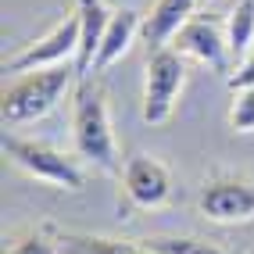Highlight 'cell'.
Listing matches in <instances>:
<instances>
[{
	"label": "cell",
	"instance_id": "obj_8",
	"mask_svg": "<svg viewBox=\"0 0 254 254\" xmlns=\"http://www.w3.org/2000/svg\"><path fill=\"white\" fill-rule=\"evenodd\" d=\"M172 47L183 58H193L200 64H211V68H226L229 43H226V32L211 18H190L179 29V36L172 40Z\"/></svg>",
	"mask_w": 254,
	"mask_h": 254
},
{
	"label": "cell",
	"instance_id": "obj_1",
	"mask_svg": "<svg viewBox=\"0 0 254 254\" xmlns=\"http://www.w3.org/2000/svg\"><path fill=\"white\" fill-rule=\"evenodd\" d=\"M72 143L75 154L93 165L104 176H122V150H118L111 111H108V90L100 79L82 75L72 90Z\"/></svg>",
	"mask_w": 254,
	"mask_h": 254
},
{
	"label": "cell",
	"instance_id": "obj_12",
	"mask_svg": "<svg viewBox=\"0 0 254 254\" xmlns=\"http://www.w3.org/2000/svg\"><path fill=\"white\" fill-rule=\"evenodd\" d=\"M58 251L61 254H154L143 240H115V236L75 233V229H58Z\"/></svg>",
	"mask_w": 254,
	"mask_h": 254
},
{
	"label": "cell",
	"instance_id": "obj_18",
	"mask_svg": "<svg viewBox=\"0 0 254 254\" xmlns=\"http://www.w3.org/2000/svg\"><path fill=\"white\" fill-rule=\"evenodd\" d=\"M200 4H211V0H200Z\"/></svg>",
	"mask_w": 254,
	"mask_h": 254
},
{
	"label": "cell",
	"instance_id": "obj_15",
	"mask_svg": "<svg viewBox=\"0 0 254 254\" xmlns=\"http://www.w3.org/2000/svg\"><path fill=\"white\" fill-rule=\"evenodd\" d=\"M143 244L154 254H226L200 236H147Z\"/></svg>",
	"mask_w": 254,
	"mask_h": 254
},
{
	"label": "cell",
	"instance_id": "obj_9",
	"mask_svg": "<svg viewBox=\"0 0 254 254\" xmlns=\"http://www.w3.org/2000/svg\"><path fill=\"white\" fill-rule=\"evenodd\" d=\"M200 0H154L150 11L143 14V25H140V36L150 50L158 47H172V40L179 36V29L193 18Z\"/></svg>",
	"mask_w": 254,
	"mask_h": 254
},
{
	"label": "cell",
	"instance_id": "obj_13",
	"mask_svg": "<svg viewBox=\"0 0 254 254\" xmlns=\"http://www.w3.org/2000/svg\"><path fill=\"white\" fill-rule=\"evenodd\" d=\"M226 43L233 58H247L254 43V0H240L226 18Z\"/></svg>",
	"mask_w": 254,
	"mask_h": 254
},
{
	"label": "cell",
	"instance_id": "obj_10",
	"mask_svg": "<svg viewBox=\"0 0 254 254\" xmlns=\"http://www.w3.org/2000/svg\"><path fill=\"white\" fill-rule=\"evenodd\" d=\"M75 14H79V54H75V72L93 75V58L104 40V29L111 22V11L104 0H75Z\"/></svg>",
	"mask_w": 254,
	"mask_h": 254
},
{
	"label": "cell",
	"instance_id": "obj_14",
	"mask_svg": "<svg viewBox=\"0 0 254 254\" xmlns=\"http://www.w3.org/2000/svg\"><path fill=\"white\" fill-rule=\"evenodd\" d=\"M4 254H61L58 251V226H36L11 240Z\"/></svg>",
	"mask_w": 254,
	"mask_h": 254
},
{
	"label": "cell",
	"instance_id": "obj_4",
	"mask_svg": "<svg viewBox=\"0 0 254 254\" xmlns=\"http://www.w3.org/2000/svg\"><path fill=\"white\" fill-rule=\"evenodd\" d=\"M186 86V61L176 47H158L147 58L143 75V122L161 126L172 118L176 100Z\"/></svg>",
	"mask_w": 254,
	"mask_h": 254
},
{
	"label": "cell",
	"instance_id": "obj_7",
	"mask_svg": "<svg viewBox=\"0 0 254 254\" xmlns=\"http://www.w3.org/2000/svg\"><path fill=\"white\" fill-rule=\"evenodd\" d=\"M122 190H126L132 208L150 211V208L168 204V197H172V176H168V168L158 158L136 154L122 165Z\"/></svg>",
	"mask_w": 254,
	"mask_h": 254
},
{
	"label": "cell",
	"instance_id": "obj_17",
	"mask_svg": "<svg viewBox=\"0 0 254 254\" xmlns=\"http://www.w3.org/2000/svg\"><path fill=\"white\" fill-rule=\"evenodd\" d=\"M251 86H254V54H247L244 64L229 75V90H233V93H236V90H251Z\"/></svg>",
	"mask_w": 254,
	"mask_h": 254
},
{
	"label": "cell",
	"instance_id": "obj_5",
	"mask_svg": "<svg viewBox=\"0 0 254 254\" xmlns=\"http://www.w3.org/2000/svg\"><path fill=\"white\" fill-rule=\"evenodd\" d=\"M197 208L208 222H218V226L254 222V183L240 179V176H218V179L204 183Z\"/></svg>",
	"mask_w": 254,
	"mask_h": 254
},
{
	"label": "cell",
	"instance_id": "obj_19",
	"mask_svg": "<svg viewBox=\"0 0 254 254\" xmlns=\"http://www.w3.org/2000/svg\"><path fill=\"white\" fill-rule=\"evenodd\" d=\"M247 254H254V247H251V251H247Z\"/></svg>",
	"mask_w": 254,
	"mask_h": 254
},
{
	"label": "cell",
	"instance_id": "obj_6",
	"mask_svg": "<svg viewBox=\"0 0 254 254\" xmlns=\"http://www.w3.org/2000/svg\"><path fill=\"white\" fill-rule=\"evenodd\" d=\"M79 54V14L72 11L64 22H58L43 40L22 47L14 58L4 61V72H36V68H54L68 64Z\"/></svg>",
	"mask_w": 254,
	"mask_h": 254
},
{
	"label": "cell",
	"instance_id": "obj_3",
	"mask_svg": "<svg viewBox=\"0 0 254 254\" xmlns=\"http://www.w3.org/2000/svg\"><path fill=\"white\" fill-rule=\"evenodd\" d=\"M4 154L11 158L14 168H22L25 176L40 179L54 190H82L86 186V172L64 154V150L40 143V140H25V136H4Z\"/></svg>",
	"mask_w": 254,
	"mask_h": 254
},
{
	"label": "cell",
	"instance_id": "obj_2",
	"mask_svg": "<svg viewBox=\"0 0 254 254\" xmlns=\"http://www.w3.org/2000/svg\"><path fill=\"white\" fill-rule=\"evenodd\" d=\"M79 72L72 64H54V68H36V72H22V79H14L0 97V115L4 126L18 129L29 122H40L54 111L64 93L75 90Z\"/></svg>",
	"mask_w": 254,
	"mask_h": 254
},
{
	"label": "cell",
	"instance_id": "obj_16",
	"mask_svg": "<svg viewBox=\"0 0 254 254\" xmlns=\"http://www.w3.org/2000/svg\"><path fill=\"white\" fill-rule=\"evenodd\" d=\"M229 129H233V132H254V86H251V90H236V93H233Z\"/></svg>",
	"mask_w": 254,
	"mask_h": 254
},
{
	"label": "cell",
	"instance_id": "obj_11",
	"mask_svg": "<svg viewBox=\"0 0 254 254\" xmlns=\"http://www.w3.org/2000/svg\"><path fill=\"white\" fill-rule=\"evenodd\" d=\"M140 25H143V14H136L132 7L111 11V22H108L104 40H100V50H97V58H93V75L104 72V68H111L115 61H122L129 54L132 40L140 36Z\"/></svg>",
	"mask_w": 254,
	"mask_h": 254
}]
</instances>
